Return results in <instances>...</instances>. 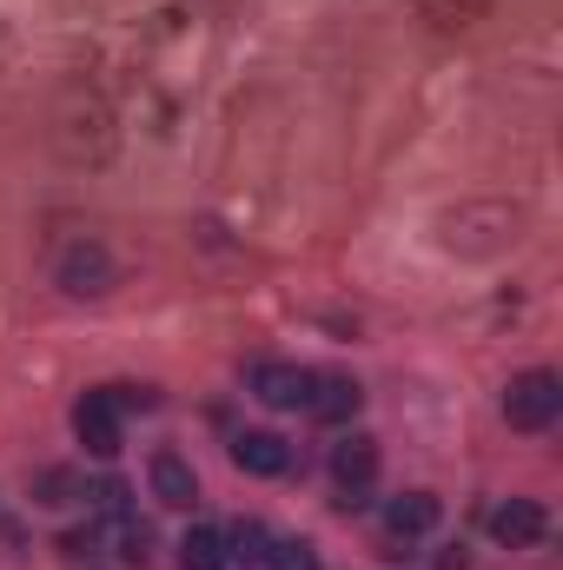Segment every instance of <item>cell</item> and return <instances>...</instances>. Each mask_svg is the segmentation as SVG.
Listing matches in <instances>:
<instances>
[{
  "label": "cell",
  "instance_id": "8",
  "mask_svg": "<svg viewBox=\"0 0 563 570\" xmlns=\"http://www.w3.org/2000/svg\"><path fill=\"white\" fill-rule=\"evenodd\" d=\"M146 484H152V498H159L166 511H192V504H199V478H192V464H186L179 451H159L152 471H146Z\"/></svg>",
  "mask_w": 563,
  "mask_h": 570
},
{
  "label": "cell",
  "instance_id": "2",
  "mask_svg": "<svg viewBox=\"0 0 563 570\" xmlns=\"http://www.w3.org/2000/svg\"><path fill=\"white\" fill-rule=\"evenodd\" d=\"M524 239V206L511 199H464L437 219V246L457 259H497Z\"/></svg>",
  "mask_w": 563,
  "mask_h": 570
},
{
  "label": "cell",
  "instance_id": "5",
  "mask_svg": "<svg viewBox=\"0 0 563 570\" xmlns=\"http://www.w3.org/2000/svg\"><path fill=\"white\" fill-rule=\"evenodd\" d=\"M332 478H338V491H345V511L372 491V478H378V438H365V431H352L338 451H332Z\"/></svg>",
  "mask_w": 563,
  "mask_h": 570
},
{
  "label": "cell",
  "instance_id": "4",
  "mask_svg": "<svg viewBox=\"0 0 563 570\" xmlns=\"http://www.w3.org/2000/svg\"><path fill=\"white\" fill-rule=\"evenodd\" d=\"M53 285L73 292V298H100L113 285V253L100 239H67L60 259H53Z\"/></svg>",
  "mask_w": 563,
  "mask_h": 570
},
{
  "label": "cell",
  "instance_id": "16",
  "mask_svg": "<svg viewBox=\"0 0 563 570\" xmlns=\"http://www.w3.org/2000/svg\"><path fill=\"white\" fill-rule=\"evenodd\" d=\"M219 564H226L219 531H186L179 538V570H219Z\"/></svg>",
  "mask_w": 563,
  "mask_h": 570
},
{
  "label": "cell",
  "instance_id": "11",
  "mask_svg": "<svg viewBox=\"0 0 563 570\" xmlns=\"http://www.w3.org/2000/svg\"><path fill=\"white\" fill-rule=\"evenodd\" d=\"M437 518H444V504L431 498V491H405V498H392L385 504V538H424V531H437Z\"/></svg>",
  "mask_w": 563,
  "mask_h": 570
},
{
  "label": "cell",
  "instance_id": "13",
  "mask_svg": "<svg viewBox=\"0 0 563 570\" xmlns=\"http://www.w3.org/2000/svg\"><path fill=\"white\" fill-rule=\"evenodd\" d=\"M497 0H418V20L431 33H471L477 20H491Z\"/></svg>",
  "mask_w": 563,
  "mask_h": 570
},
{
  "label": "cell",
  "instance_id": "12",
  "mask_svg": "<svg viewBox=\"0 0 563 570\" xmlns=\"http://www.w3.org/2000/svg\"><path fill=\"white\" fill-rule=\"evenodd\" d=\"M358 405H365L358 379H345V372H325V379H312V399H305V412H312V419L338 425V419H352Z\"/></svg>",
  "mask_w": 563,
  "mask_h": 570
},
{
  "label": "cell",
  "instance_id": "15",
  "mask_svg": "<svg viewBox=\"0 0 563 570\" xmlns=\"http://www.w3.org/2000/svg\"><path fill=\"white\" fill-rule=\"evenodd\" d=\"M33 498H40L47 511H60V504H80V498H87V484H80V471L53 464V471H40V478H33Z\"/></svg>",
  "mask_w": 563,
  "mask_h": 570
},
{
  "label": "cell",
  "instance_id": "6",
  "mask_svg": "<svg viewBox=\"0 0 563 570\" xmlns=\"http://www.w3.org/2000/svg\"><path fill=\"white\" fill-rule=\"evenodd\" d=\"M246 385H253V399H259V405H273V412H298V405L312 399V372L279 365V358L253 365V372H246Z\"/></svg>",
  "mask_w": 563,
  "mask_h": 570
},
{
  "label": "cell",
  "instance_id": "17",
  "mask_svg": "<svg viewBox=\"0 0 563 570\" xmlns=\"http://www.w3.org/2000/svg\"><path fill=\"white\" fill-rule=\"evenodd\" d=\"M266 570H318V551H312L305 538H279L273 558H266Z\"/></svg>",
  "mask_w": 563,
  "mask_h": 570
},
{
  "label": "cell",
  "instance_id": "3",
  "mask_svg": "<svg viewBox=\"0 0 563 570\" xmlns=\"http://www.w3.org/2000/svg\"><path fill=\"white\" fill-rule=\"evenodd\" d=\"M563 412V379L557 372H517L504 385V419L511 431H551Z\"/></svg>",
  "mask_w": 563,
  "mask_h": 570
},
{
  "label": "cell",
  "instance_id": "10",
  "mask_svg": "<svg viewBox=\"0 0 563 570\" xmlns=\"http://www.w3.org/2000/svg\"><path fill=\"white\" fill-rule=\"evenodd\" d=\"M491 538H497V544H511V551L544 544V504H531V498L497 504V511H491Z\"/></svg>",
  "mask_w": 563,
  "mask_h": 570
},
{
  "label": "cell",
  "instance_id": "1",
  "mask_svg": "<svg viewBox=\"0 0 563 570\" xmlns=\"http://www.w3.org/2000/svg\"><path fill=\"white\" fill-rule=\"evenodd\" d=\"M47 140L60 153V166L93 173V166H107L120 153V114L93 80H67L53 94V107H47Z\"/></svg>",
  "mask_w": 563,
  "mask_h": 570
},
{
  "label": "cell",
  "instance_id": "7",
  "mask_svg": "<svg viewBox=\"0 0 563 570\" xmlns=\"http://www.w3.org/2000/svg\"><path fill=\"white\" fill-rule=\"evenodd\" d=\"M73 431H80V444L93 458H113L120 451V405H113V392H87L73 405Z\"/></svg>",
  "mask_w": 563,
  "mask_h": 570
},
{
  "label": "cell",
  "instance_id": "9",
  "mask_svg": "<svg viewBox=\"0 0 563 570\" xmlns=\"http://www.w3.org/2000/svg\"><path fill=\"white\" fill-rule=\"evenodd\" d=\"M233 464L253 471V478H285L292 471V444H285L279 431H239L233 438Z\"/></svg>",
  "mask_w": 563,
  "mask_h": 570
},
{
  "label": "cell",
  "instance_id": "14",
  "mask_svg": "<svg viewBox=\"0 0 563 570\" xmlns=\"http://www.w3.org/2000/svg\"><path fill=\"white\" fill-rule=\"evenodd\" d=\"M219 544H226V558H233L239 570H266V558H273V531H266L259 518H239Z\"/></svg>",
  "mask_w": 563,
  "mask_h": 570
}]
</instances>
